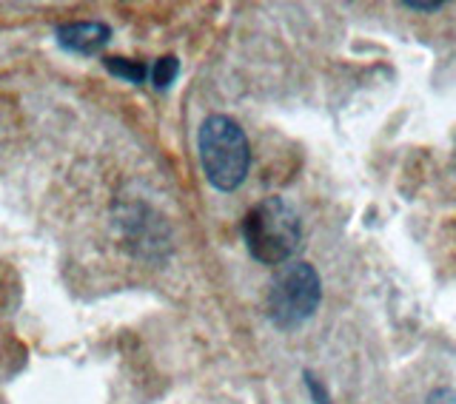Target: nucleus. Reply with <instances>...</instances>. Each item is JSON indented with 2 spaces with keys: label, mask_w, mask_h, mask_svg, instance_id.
<instances>
[{
  "label": "nucleus",
  "mask_w": 456,
  "mask_h": 404,
  "mask_svg": "<svg viewBox=\"0 0 456 404\" xmlns=\"http://www.w3.org/2000/svg\"><path fill=\"white\" fill-rule=\"evenodd\" d=\"M200 163L208 182L220 191H234L242 185L251 166V149L242 128L223 114H214L203 123L197 137Z\"/></svg>",
  "instance_id": "1"
},
{
  "label": "nucleus",
  "mask_w": 456,
  "mask_h": 404,
  "mask_svg": "<svg viewBox=\"0 0 456 404\" xmlns=\"http://www.w3.org/2000/svg\"><path fill=\"white\" fill-rule=\"evenodd\" d=\"M242 237L256 263L285 265L299 245V216L285 199L268 197L248 211L242 222Z\"/></svg>",
  "instance_id": "2"
},
{
  "label": "nucleus",
  "mask_w": 456,
  "mask_h": 404,
  "mask_svg": "<svg viewBox=\"0 0 456 404\" xmlns=\"http://www.w3.org/2000/svg\"><path fill=\"white\" fill-rule=\"evenodd\" d=\"M322 282L308 263H285L268 282L265 313L282 330H291L311 319L320 305Z\"/></svg>",
  "instance_id": "3"
},
{
  "label": "nucleus",
  "mask_w": 456,
  "mask_h": 404,
  "mask_svg": "<svg viewBox=\"0 0 456 404\" xmlns=\"http://www.w3.org/2000/svg\"><path fill=\"white\" fill-rule=\"evenodd\" d=\"M111 37V28L97 20H83V23H66L57 28V43L69 52L77 54H97Z\"/></svg>",
  "instance_id": "4"
},
{
  "label": "nucleus",
  "mask_w": 456,
  "mask_h": 404,
  "mask_svg": "<svg viewBox=\"0 0 456 404\" xmlns=\"http://www.w3.org/2000/svg\"><path fill=\"white\" fill-rule=\"evenodd\" d=\"M106 69L111 71V75H118V77H123L128 83H142L149 75L146 66L137 63V61H126V57H109Z\"/></svg>",
  "instance_id": "5"
},
{
  "label": "nucleus",
  "mask_w": 456,
  "mask_h": 404,
  "mask_svg": "<svg viewBox=\"0 0 456 404\" xmlns=\"http://www.w3.org/2000/svg\"><path fill=\"white\" fill-rule=\"evenodd\" d=\"M177 71H180L177 57H163V61H157L154 75H151V77H154V85H157V89H166V85L175 83Z\"/></svg>",
  "instance_id": "6"
},
{
  "label": "nucleus",
  "mask_w": 456,
  "mask_h": 404,
  "mask_svg": "<svg viewBox=\"0 0 456 404\" xmlns=\"http://www.w3.org/2000/svg\"><path fill=\"white\" fill-rule=\"evenodd\" d=\"M308 379V387H311V393H314V399H317V404H331L328 401V396H322V391H320V384L314 382V376H305Z\"/></svg>",
  "instance_id": "7"
},
{
  "label": "nucleus",
  "mask_w": 456,
  "mask_h": 404,
  "mask_svg": "<svg viewBox=\"0 0 456 404\" xmlns=\"http://www.w3.org/2000/svg\"><path fill=\"white\" fill-rule=\"evenodd\" d=\"M405 6H408V9H417V12H436L442 4H413V0H408Z\"/></svg>",
  "instance_id": "8"
}]
</instances>
